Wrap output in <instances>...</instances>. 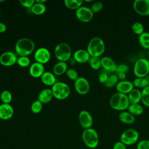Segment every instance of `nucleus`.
<instances>
[{
	"instance_id": "f257e3e1",
	"label": "nucleus",
	"mask_w": 149,
	"mask_h": 149,
	"mask_svg": "<svg viewBox=\"0 0 149 149\" xmlns=\"http://www.w3.org/2000/svg\"><path fill=\"white\" fill-rule=\"evenodd\" d=\"M109 105L114 110L121 112L126 111L130 105L127 95L118 92L113 94L110 98Z\"/></svg>"
},
{
	"instance_id": "f03ea898",
	"label": "nucleus",
	"mask_w": 149,
	"mask_h": 149,
	"mask_svg": "<svg viewBox=\"0 0 149 149\" xmlns=\"http://www.w3.org/2000/svg\"><path fill=\"white\" fill-rule=\"evenodd\" d=\"M34 48L33 40L26 37L20 38L15 44V51L20 56H27L33 52Z\"/></svg>"
},
{
	"instance_id": "7ed1b4c3",
	"label": "nucleus",
	"mask_w": 149,
	"mask_h": 149,
	"mask_svg": "<svg viewBox=\"0 0 149 149\" xmlns=\"http://www.w3.org/2000/svg\"><path fill=\"white\" fill-rule=\"evenodd\" d=\"M105 49L104 41L99 37H95L89 41L87 51L92 57H100L103 54Z\"/></svg>"
},
{
	"instance_id": "20e7f679",
	"label": "nucleus",
	"mask_w": 149,
	"mask_h": 149,
	"mask_svg": "<svg viewBox=\"0 0 149 149\" xmlns=\"http://www.w3.org/2000/svg\"><path fill=\"white\" fill-rule=\"evenodd\" d=\"M82 139L84 144L90 149L95 148L99 143L98 133L91 127L84 130L82 133Z\"/></svg>"
},
{
	"instance_id": "39448f33",
	"label": "nucleus",
	"mask_w": 149,
	"mask_h": 149,
	"mask_svg": "<svg viewBox=\"0 0 149 149\" xmlns=\"http://www.w3.org/2000/svg\"><path fill=\"white\" fill-rule=\"evenodd\" d=\"M51 90L54 97L59 100L67 98L70 93L69 86L65 83L61 81L56 82L52 86Z\"/></svg>"
},
{
	"instance_id": "423d86ee",
	"label": "nucleus",
	"mask_w": 149,
	"mask_h": 149,
	"mask_svg": "<svg viewBox=\"0 0 149 149\" xmlns=\"http://www.w3.org/2000/svg\"><path fill=\"white\" fill-rule=\"evenodd\" d=\"M54 54L58 61L66 62L72 56V49L69 44L61 42L55 47Z\"/></svg>"
},
{
	"instance_id": "0eeeda50",
	"label": "nucleus",
	"mask_w": 149,
	"mask_h": 149,
	"mask_svg": "<svg viewBox=\"0 0 149 149\" xmlns=\"http://www.w3.org/2000/svg\"><path fill=\"white\" fill-rule=\"evenodd\" d=\"M133 73L136 77H146L149 73V60L143 58L137 59L133 66Z\"/></svg>"
},
{
	"instance_id": "6e6552de",
	"label": "nucleus",
	"mask_w": 149,
	"mask_h": 149,
	"mask_svg": "<svg viewBox=\"0 0 149 149\" xmlns=\"http://www.w3.org/2000/svg\"><path fill=\"white\" fill-rule=\"evenodd\" d=\"M139 133L134 129H128L122 132L120 135V141L126 146L135 144L139 140Z\"/></svg>"
},
{
	"instance_id": "1a4fd4ad",
	"label": "nucleus",
	"mask_w": 149,
	"mask_h": 149,
	"mask_svg": "<svg viewBox=\"0 0 149 149\" xmlns=\"http://www.w3.org/2000/svg\"><path fill=\"white\" fill-rule=\"evenodd\" d=\"M76 16L77 19L80 22L87 23L93 19L94 17V13L90 8L81 6L76 10Z\"/></svg>"
},
{
	"instance_id": "9d476101",
	"label": "nucleus",
	"mask_w": 149,
	"mask_h": 149,
	"mask_svg": "<svg viewBox=\"0 0 149 149\" xmlns=\"http://www.w3.org/2000/svg\"><path fill=\"white\" fill-rule=\"evenodd\" d=\"M133 8L139 15H149V0H136L133 3Z\"/></svg>"
},
{
	"instance_id": "9b49d317",
	"label": "nucleus",
	"mask_w": 149,
	"mask_h": 149,
	"mask_svg": "<svg viewBox=\"0 0 149 149\" xmlns=\"http://www.w3.org/2000/svg\"><path fill=\"white\" fill-rule=\"evenodd\" d=\"M74 87L76 91L80 95L87 94L90 88L88 81L83 77H79L78 79L74 81Z\"/></svg>"
},
{
	"instance_id": "f8f14e48",
	"label": "nucleus",
	"mask_w": 149,
	"mask_h": 149,
	"mask_svg": "<svg viewBox=\"0 0 149 149\" xmlns=\"http://www.w3.org/2000/svg\"><path fill=\"white\" fill-rule=\"evenodd\" d=\"M51 58V54L49 51L44 47L38 48L34 53V59L36 62L42 65L49 62Z\"/></svg>"
},
{
	"instance_id": "ddd939ff",
	"label": "nucleus",
	"mask_w": 149,
	"mask_h": 149,
	"mask_svg": "<svg viewBox=\"0 0 149 149\" xmlns=\"http://www.w3.org/2000/svg\"><path fill=\"white\" fill-rule=\"evenodd\" d=\"M16 54L11 51H6L0 55V63L4 66H11L17 62Z\"/></svg>"
},
{
	"instance_id": "4468645a",
	"label": "nucleus",
	"mask_w": 149,
	"mask_h": 149,
	"mask_svg": "<svg viewBox=\"0 0 149 149\" xmlns=\"http://www.w3.org/2000/svg\"><path fill=\"white\" fill-rule=\"evenodd\" d=\"M79 121L80 125L84 129L91 127L93 123V119L91 115L86 110L80 111L79 115Z\"/></svg>"
},
{
	"instance_id": "2eb2a0df",
	"label": "nucleus",
	"mask_w": 149,
	"mask_h": 149,
	"mask_svg": "<svg viewBox=\"0 0 149 149\" xmlns=\"http://www.w3.org/2000/svg\"><path fill=\"white\" fill-rule=\"evenodd\" d=\"M14 110L10 104H3L0 105V119L2 120H9L13 115Z\"/></svg>"
},
{
	"instance_id": "dca6fc26",
	"label": "nucleus",
	"mask_w": 149,
	"mask_h": 149,
	"mask_svg": "<svg viewBox=\"0 0 149 149\" xmlns=\"http://www.w3.org/2000/svg\"><path fill=\"white\" fill-rule=\"evenodd\" d=\"M101 67L108 72H115L117 66L115 61L109 56H104L101 58Z\"/></svg>"
},
{
	"instance_id": "f3484780",
	"label": "nucleus",
	"mask_w": 149,
	"mask_h": 149,
	"mask_svg": "<svg viewBox=\"0 0 149 149\" xmlns=\"http://www.w3.org/2000/svg\"><path fill=\"white\" fill-rule=\"evenodd\" d=\"M134 87L133 82L127 80L119 81L116 86V88L118 93L126 95H127L134 88Z\"/></svg>"
},
{
	"instance_id": "a211bd4d",
	"label": "nucleus",
	"mask_w": 149,
	"mask_h": 149,
	"mask_svg": "<svg viewBox=\"0 0 149 149\" xmlns=\"http://www.w3.org/2000/svg\"><path fill=\"white\" fill-rule=\"evenodd\" d=\"M44 65L36 62L30 65L29 73L30 76L33 77L38 78L41 77L42 74L44 73Z\"/></svg>"
},
{
	"instance_id": "6ab92c4d",
	"label": "nucleus",
	"mask_w": 149,
	"mask_h": 149,
	"mask_svg": "<svg viewBox=\"0 0 149 149\" xmlns=\"http://www.w3.org/2000/svg\"><path fill=\"white\" fill-rule=\"evenodd\" d=\"M90 57L91 56L87 51L82 49L76 51L73 55V58L76 62L80 63H84L88 62Z\"/></svg>"
},
{
	"instance_id": "aec40b11",
	"label": "nucleus",
	"mask_w": 149,
	"mask_h": 149,
	"mask_svg": "<svg viewBox=\"0 0 149 149\" xmlns=\"http://www.w3.org/2000/svg\"><path fill=\"white\" fill-rule=\"evenodd\" d=\"M53 97L51 89L45 88L39 93L38 100H39L42 104H47L51 101Z\"/></svg>"
},
{
	"instance_id": "412c9836",
	"label": "nucleus",
	"mask_w": 149,
	"mask_h": 149,
	"mask_svg": "<svg viewBox=\"0 0 149 149\" xmlns=\"http://www.w3.org/2000/svg\"><path fill=\"white\" fill-rule=\"evenodd\" d=\"M127 97L130 104H139L141 101V91L138 88H133L128 94Z\"/></svg>"
},
{
	"instance_id": "4be33fe9",
	"label": "nucleus",
	"mask_w": 149,
	"mask_h": 149,
	"mask_svg": "<svg viewBox=\"0 0 149 149\" xmlns=\"http://www.w3.org/2000/svg\"><path fill=\"white\" fill-rule=\"evenodd\" d=\"M40 78L42 83L46 86H52L56 83L55 74L50 72H44Z\"/></svg>"
},
{
	"instance_id": "5701e85b",
	"label": "nucleus",
	"mask_w": 149,
	"mask_h": 149,
	"mask_svg": "<svg viewBox=\"0 0 149 149\" xmlns=\"http://www.w3.org/2000/svg\"><path fill=\"white\" fill-rule=\"evenodd\" d=\"M118 117L119 120L125 124H132L136 120L135 116L126 111L120 112Z\"/></svg>"
},
{
	"instance_id": "b1692460",
	"label": "nucleus",
	"mask_w": 149,
	"mask_h": 149,
	"mask_svg": "<svg viewBox=\"0 0 149 149\" xmlns=\"http://www.w3.org/2000/svg\"><path fill=\"white\" fill-rule=\"evenodd\" d=\"M68 70V65L66 62L59 61L58 62L53 68V72L55 75L60 76L66 73Z\"/></svg>"
},
{
	"instance_id": "393cba45",
	"label": "nucleus",
	"mask_w": 149,
	"mask_h": 149,
	"mask_svg": "<svg viewBox=\"0 0 149 149\" xmlns=\"http://www.w3.org/2000/svg\"><path fill=\"white\" fill-rule=\"evenodd\" d=\"M127 110L135 116L141 115L144 112V108L140 104H133L129 105Z\"/></svg>"
},
{
	"instance_id": "a878e982",
	"label": "nucleus",
	"mask_w": 149,
	"mask_h": 149,
	"mask_svg": "<svg viewBox=\"0 0 149 149\" xmlns=\"http://www.w3.org/2000/svg\"><path fill=\"white\" fill-rule=\"evenodd\" d=\"M139 42L141 47L149 49V32L144 31L139 36Z\"/></svg>"
},
{
	"instance_id": "bb28decb",
	"label": "nucleus",
	"mask_w": 149,
	"mask_h": 149,
	"mask_svg": "<svg viewBox=\"0 0 149 149\" xmlns=\"http://www.w3.org/2000/svg\"><path fill=\"white\" fill-rule=\"evenodd\" d=\"M31 12L36 15H41L45 13L46 11V6L44 3H40L35 2L33 6L30 9Z\"/></svg>"
},
{
	"instance_id": "cd10ccee",
	"label": "nucleus",
	"mask_w": 149,
	"mask_h": 149,
	"mask_svg": "<svg viewBox=\"0 0 149 149\" xmlns=\"http://www.w3.org/2000/svg\"><path fill=\"white\" fill-rule=\"evenodd\" d=\"M134 87L139 89L149 86V81L146 77H136L133 81Z\"/></svg>"
},
{
	"instance_id": "c85d7f7f",
	"label": "nucleus",
	"mask_w": 149,
	"mask_h": 149,
	"mask_svg": "<svg viewBox=\"0 0 149 149\" xmlns=\"http://www.w3.org/2000/svg\"><path fill=\"white\" fill-rule=\"evenodd\" d=\"M65 5L70 9H77L83 3L82 0H65Z\"/></svg>"
},
{
	"instance_id": "c756f323",
	"label": "nucleus",
	"mask_w": 149,
	"mask_h": 149,
	"mask_svg": "<svg viewBox=\"0 0 149 149\" xmlns=\"http://www.w3.org/2000/svg\"><path fill=\"white\" fill-rule=\"evenodd\" d=\"M143 105L149 107V86L141 90V101Z\"/></svg>"
},
{
	"instance_id": "7c9ffc66",
	"label": "nucleus",
	"mask_w": 149,
	"mask_h": 149,
	"mask_svg": "<svg viewBox=\"0 0 149 149\" xmlns=\"http://www.w3.org/2000/svg\"><path fill=\"white\" fill-rule=\"evenodd\" d=\"M88 63L90 67L94 70H98L101 67V61L100 57H92L91 56Z\"/></svg>"
},
{
	"instance_id": "2f4dec72",
	"label": "nucleus",
	"mask_w": 149,
	"mask_h": 149,
	"mask_svg": "<svg viewBox=\"0 0 149 149\" xmlns=\"http://www.w3.org/2000/svg\"><path fill=\"white\" fill-rule=\"evenodd\" d=\"M119 82V79L116 74H111L108 76V80L105 84V86L107 88H112L116 86Z\"/></svg>"
},
{
	"instance_id": "473e14b6",
	"label": "nucleus",
	"mask_w": 149,
	"mask_h": 149,
	"mask_svg": "<svg viewBox=\"0 0 149 149\" xmlns=\"http://www.w3.org/2000/svg\"><path fill=\"white\" fill-rule=\"evenodd\" d=\"M132 30L134 34L139 36L144 32V26L141 23L139 22H136L133 23L132 26Z\"/></svg>"
},
{
	"instance_id": "72a5a7b5",
	"label": "nucleus",
	"mask_w": 149,
	"mask_h": 149,
	"mask_svg": "<svg viewBox=\"0 0 149 149\" xmlns=\"http://www.w3.org/2000/svg\"><path fill=\"white\" fill-rule=\"evenodd\" d=\"M1 100L3 104H10L12 100V95L8 90H3L0 95Z\"/></svg>"
},
{
	"instance_id": "f704fd0d",
	"label": "nucleus",
	"mask_w": 149,
	"mask_h": 149,
	"mask_svg": "<svg viewBox=\"0 0 149 149\" xmlns=\"http://www.w3.org/2000/svg\"><path fill=\"white\" fill-rule=\"evenodd\" d=\"M31 111L34 113H40L42 108V104L38 100L34 101L31 105Z\"/></svg>"
},
{
	"instance_id": "c9c22d12",
	"label": "nucleus",
	"mask_w": 149,
	"mask_h": 149,
	"mask_svg": "<svg viewBox=\"0 0 149 149\" xmlns=\"http://www.w3.org/2000/svg\"><path fill=\"white\" fill-rule=\"evenodd\" d=\"M16 63L22 68H26L30 65V59L28 56H19L17 58Z\"/></svg>"
},
{
	"instance_id": "e433bc0d",
	"label": "nucleus",
	"mask_w": 149,
	"mask_h": 149,
	"mask_svg": "<svg viewBox=\"0 0 149 149\" xmlns=\"http://www.w3.org/2000/svg\"><path fill=\"white\" fill-rule=\"evenodd\" d=\"M66 74L67 77L70 79L71 80H74L75 81L76 80H77L79 77L78 76V73L77 72V71L76 70H74V69H68V70L66 72Z\"/></svg>"
},
{
	"instance_id": "4c0bfd02",
	"label": "nucleus",
	"mask_w": 149,
	"mask_h": 149,
	"mask_svg": "<svg viewBox=\"0 0 149 149\" xmlns=\"http://www.w3.org/2000/svg\"><path fill=\"white\" fill-rule=\"evenodd\" d=\"M103 6H104V5H103L102 2H96L92 4L90 9L92 10V12L94 13H97V12H99L100 11H101L102 9Z\"/></svg>"
},
{
	"instance_id": "58836bf2",
	"label": "nucleus",
	"mask_w": 149,
	"mask_h": 149,
	"mask_svg": "<svg viewBox=\"0 0 149 149\" xmlns=\"http://www.w3.org/2000/svg\"><path fill=\"white\" fill-rule=\"evenodd\" d=\"M35 2V0H19V3L21 4V5L27 8L28 9H31Z\"/></svg>"
},
{
	"instance_id": "ea45409f",
	"label": "nucleus",
	"mask_w": 149,
	"mask_h": 149,
	"mask_svg": "<svg viewBox=\"0 0 149 149\" xmlns=\"http://www.w3.org/2000/svg\"><path fill=\"white\" fill-rule=\"evenodd\" d=\"M137 149H149V140H141L137 144Z\"/></svg>"
},
{
	"instance_id": "a19ab883",
	"label": "nucleus",
	"mask_w": 149,
	"mask_h": 149,
	"mask_svg": "<svg viewBox=\"0 0 149 149\" xmlns=\"http://www.w3.org/2000/svg\"><path fill=\"white\" fill-rule=\"evenodd\" d=\"M129 71V67L125 65V64H119L118 65L117 68L116 70L115 73H127V72Z\"/></svg>"
},
{
	"instance_id": "79ce46f5",
	"label": "nucleus",
	"mask_w": 149,
	"mask_h": 149,
	"mask_svg": "<svg viewBox=\"0 0 149 149\" xmlns=\"http://www.w3.org/2000/svg\"><path fill=\"white\" fill-rule=\"evenodd\" d=\"M108 75L105 73H102L100 74L99 77H98V80L99 81L102 83V84H105V83L107 82L108 78Z\"/></svg>"
},
{
	"instance_id": "37998d69",
	"label": "nucleus",
	"mask_w": 149,
	"mask_h": 149,
	"mask_svg": "<svg viewBox=\"0 0 149 149\" xmlns=\"http://www.w3.org/2000/svg\"><path fill=\"white\" fill-rule=\"evenodd\" d=\"M113 149H126V146L120 141H118L113 145Z\"/></svg>"
},
{
	"instance_id": "c03bdc74",
	"label": "nucleus",
	"mask_w": 149,
	"mask_h": 149,
	"mask_svg": "<svg viewBox=\"0 0 149 149\" xmlns=\"http://www.w3.org/2000/svg\"><path fill=\"white\" fill-rule=\"evenodd\" d=\"M118 78L119 80H120V81L122 80H125L126 79V73H116Z\"/></svg>"
},
{
	"instance_id": "a18cd8bd",
	"label": "nucleus",
	"mask_w": 149,
	"mask_h": 149,
	"mask_svg": "<svg viewBox=\"0 0 149 149\" xmlns=\"http://www.w3.org/2000/svg\"><path fill=\"white\" fill-rule=\"evenodd\" d=\"M7 29V27L5 24L2 22H0V33H3L6 31Z\"/></svg>"
},
{
	"instance_id": "49530a36",
	"label": "nucleus",
	"mask_w": 149,
	"mask_h": 149,
	"mask_svg": "<svg viewBox=\"0 0 149 149\" xmlns=\"http://www.w3.org/2000/svg\"><path fill=\"white\" fill-rule=\"evenodd\" d=\"M68 63L70 64V65H75L76 64V61L74 60V59L72 57H70L69 59V60L68 61Z\"/></svg>"
},
{
	"instance_id": "de8ad7c7",
	"label": "nucleus",
	"mask_w": 149,
	"mask_h": 149,
	"mask_svg": "<svg viewBox=\"0 0 149 149\" xmlns=\"http://www.w3.org/2000/svg\"><path fill=\"white\" fill-rule=\"evenodd\" d=\"M46 2V0H36V2L40 3H44Z\"/></svg>"
},
{
	"instance_id": "09e8293b",
	"label": "nucleus",
	"mask_w": 149,
	"mask_h": 149,
	"mask_svg": "<svg viewBox=\"0 0 149 149\" xmlns=\"http://www.w3.org/2000/svg\"><path fill=\"white\" fill-rule=\"evenodd\" d=\"M147 55H148V58H149V49H148V51H147Z\"/></svg>"
},
{
	"instance_id": "8fccbe9b",
	"label": "nucleus",
	"mask_w": 149,
	"mask_h": 149,
	"mask_svg": "<svg viewBox=\"0 0 149 149\" xmlns=\"http://www.w3.org/2000/svg\"><path fill=\"white\" fill-rule=\"evenodd\" d=\"M3 1H2V0H1V1H0V2H2Z\"/></svg>"
}]
</instances>
